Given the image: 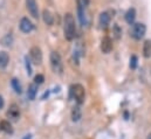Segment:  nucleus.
<instances>
[{
    "label": "nucleus",
    "mask_w": 151,
    "mask_h": 139,
    "mask_svg": "<svg viewBox=\"0 0 151 139\" xmlns=\"http://www.w3.org/2000/svg\"><path fill=\"white\" fill-rule=\"evenodd\" d=\"M75 20L74 16L70 13H67L65 15V21H63V33H65V37L68 41L74 40L75 37Z\"/></svg>",
    "instance_id": "f257e3e1"
},
{
    "label": "nucleus",
    "mask_w": 151,
    "mask_h": 139,
    "mask_svg": "<svg viewBox=\"0 0 151 139\" xmlns=\"http://www.w3.org/2000/svg\"><path fill=\"white\" fill-rule=\"evenodd\" d=\"M86 90L82 84H74L70 87V97H73L78 104H82L84 101Z\"/></svg>",
    "instance_id": "f03ea898"
},
{
    "label": "nucleus",
    "mask_w": 151,
    "mask_h": 139,
    "mask_svg": "<svg viewBox=\"0 0 151 139\" xmlns=\"http://www.w3.org/2000/svg\"><path fill=\"white\" fill-rule=\"evenodd\" d=\"M50 66H52V69L54 70V72L62 74L63 63H62V59H61V56L58 52H52L50 53Z\"/></svg>",
    "instance_id": "7ed1b4c3"
},
{
    "label": "nucleus",
    "mask_w": 151,
    "mask_h": 139,
    "mask_svg": "<svg viewBox=\"0 0 151 139\" xmlns=\"http://www.w3.org/2000/svg\"><path fill=\"white\" fill-rule=\"evenodd\" d=\"M147 32V26L144 24H141V22H137V24H134L132 25V28H131V36L135 39V40H141L143 39V36L145 35Z\"/></svg>",
    "instance_id": "20e7f679"
},
{
    "label": "nucleus",
    "mask_w": 151,
    "mask_h": 139,
    "mask_svg": "<svg viewBox=\"0 0 151 139\" xmlns=\"http://www.w3.org/2000/svg\"><path fill=\"white\" fill-rule=\"evenodd\" d=\"M29 55H31V59H32L34 64L40 66L42 63V52L39 47H37V46L32 47L31 50H29Z\"/></svg>",
    "instance_id": "39448f33"
},
{
    "label": "nucleus",
    "mask_w": 151,
    "mask_h": 139,
    "mask_svg": "<svg viewBox=\"0 0 151 139\" xmlns=\"http://www.w3.org/2000/svg\"><path fill=\"white\" fill-rule=\"evenodd\" d=\"M113 50V41L109 36H104L101 40V52L103 54H109Z\"/></svg>",
    "instance_id": "423d86ee"
},
{
    "label": "nucleus",
    "mask_w": 151,
    "mask_h": 139,
    "mask_svg": "<svg viewBox=\"0 0 151 139\" xmlns=\"http://www.w3.org/2000/svg\"><path fill=\"white\" fill-rule=\"evenodd\" d=\"M19 27H20V31L22 33H31L34 28V25L32 24V21L28 18H22L21 21H20Z\"/></svg>",
    "instance_id": "0eeeda50"
},
{
    "label": "nucleus",
    "mask_w": 151,
    "mask_h": 139,
    "mask_svg": "<svg viewBox=\"0 0 151 139\" xmlns=\"http://www.w3.org/2000/svg\"><path fill=\"white\" fill-rule=\"evenodd\" d=\"M26 7H27L29 14H31L33 18L38 19L39 18V8H38V4H37V1H35V0H26Z\"/></svg>",
    "instance_id": "6e6552de"
},
{
    "label": "nucleus",
    "mask_w": 151,
    "mask_h": 139,
    "mask_svg": "<svg viewBox=\"0 0 151 139\" xmlns=\"http://www.w3.org/2000/svg\"><path fill=\"white\" fill-rule=\"evenodd\" d=\"M77 14H78V19L82 26L87 25V14H86V6L77 2Z\"/></svg>",
    "instance_id": "1a4fd4ad"
},
{
    "label": "nucleus",
    "mask_w": 151,
    "mask_h": 139,
    "mask_svg": "<svg viewBox=\"0 0 151 139\" xmlns=\"http://www.w3.org/2000/svg\"><path fill=\"white\" fill-rule=\"evenodd\" d=\"M110 19H111V16L109 15L108 12H103V13H101V14H100V18H99V22H100L101 28L106 29V28L109 26V24H110Z\"/></svg>",
    "instance_id": "9d476101"
},
{
    "label": "nucleus",
    "mask_w": 151,
    "mask_h": 139,
    "mask_svg": "<svg viewBox=\"0 0 151 139\" xmlns=\"http://www.w3.org/2000/svg\"><path fill=\"white\" fill-rule=\"evenodd\" d=\"M7 116L14 120H17L20 116V110H19V106L17 104H12L9 106V110L7 111Z\"/></svg>",
    "instance_id": "9b49d317"
},
{
    "label": "nucleus",
    "mask_w": 151,
    "mask_h": 139,
    "mask_svg": "<svg viewBox=\"0 0 151 139\" xmlns=\"http://www.w3.org/2000/svg\"><path fill=\"white\" fill-rule=\"evenodd\" d=\"M42 19H43V21H45V24L47 26H52L54 24V16H53L52 12L48 11V9H43V12H42Z\"/></svg>",
    "instance_id": "f8f14e48"
},
{
    "label": "nucleus",
    "mask_w": 151,
    "mask_h": 139,
    "mask_svg": "<svg viewBox=\"0 0 151 139\" xmlns=\"http://www.w3.org/2000/svg\"><path fill=\"white\" fill-rule=\"evenodd\" d=\"M135 19H136V11H135V8H129L128 12L125 13V21L129 25H132L135 22Z\"/></svg>",
    "instance_id": "ddd939ff"
},
{
    "label": "nucleus",
    "mask_w": 151,
    "mask_h": 139,
    "mask_svg": "<svg viewBox=\"0 0 151 139\" xmlns=\"http://www.w3.org/2000/svg\"><path fill=\"white\" fill-rule=\"evenodd\" d=\"M37 92H38V85H37V83L29 84L28 90H27V97H28L31 101H33V100L35 98V96H37Z\"/></svg>",
    "instance_id": "4468645a"
},
{
    "label": "nucleus",
    "mask_w": 151,
    "mask_h": 139,
    "mask_svg": "<svg viewBox=\"0 0 151 139\" xmlns=\"http://www.w3.org/2000/svg\"><path fill=\"white\" fill-rule=\"evenodd\" d=\"M0 131L6 132V133H12L13 132V129H12L11 123L8 120H1L0 122Z\"/></svg>",
    "instance_id": "2eb2a0df"
},
{
    "label": "nucleus",
    "mask_w": 151,
    "mask_h": 139,
    "mask_svg": "<svg viewBox=\"0 0 151 139\" xmlns=\"http://www.w3.org/2000/svg\"><path fill=\"white\" fill-rule=\"evenodd\" d=\"M8 62H9V56H8V54H7L6 52H0V68H1V69L6 68L7 64H8Z\"/></svg>",
    "instance_id": "dca6fc26"
},
{
    "label": "nucleus",
    "mask_w": 151,
    "mask_h": 139,
    "mask_svg": "<svg viewBox=\"0 0 151 139\" xmlns=\"http://www.w3.org/2000/svg\"><path fill=\"white\" fill-rule=\"evenodd\" d=\"M143 56L145 59L151 57V40H147L143 44Z\"/></svg>",
    "instance_id": "f3484780"
},
{
    "label": "nucleus",
    "mask_w": 151,
    "mask_h": 139,
    "mask_svg": "<svg viewBox=\"0 0 151 139\" xmlns=\"http://www.w3.org/2000/svg\"><path fill=\"white\" fill-rule=\"evenodd\" d=\"M11 84H12V88H13V90H14L17 94H21V92H22V89H21V84H20L19 80H17V78H12V81H11Z\"/></svg>",
    "instance_id": "a211bd4d"
},
{
    "label": "nucleus",
    "mask_w": 151,
    "mask_h": 139,
    "mask_svg": "<svg viewBox=\"0 0 151 139\" xmlns=\"http://www.w3.org/2000/svg\"><path fill=\"white\" fill-rule=\"evenodd\" d=\"M81 116H82L81 109H80L78 106H75V107L73 109V111H72V119H73V122H77V120L81 118Z\"/></svg>",
    "instance_id": "6ab92c4d"
},
{
    "label": "nucleus",
    "mask_w": 151,
    "mask_h": 139,
    "mask_svg": "<svg viewBox=\"0 0 151 139\" xmlns=\"http://www.w3.org/2000/svg\"><path fill=\"white\" fill-rule=\"evenodd\" d=\"M12 41H13L12 36H11V35H6V36H4V37L1 39V44H2V46H6V47H9V46L12 44Z\"/></svg>",
    "instance_id": "aec40b11"
},
{
    "label": "nucleus",
    "mask_w": 151,
    "mask_h": 139,
    "mask_svg": "<svg viewBox=\"0 0 151 139\" xmlns=\"http://www.w3.org/2000/svg\"><path fill=\"white\" fill-rule=\"evenodd\" d=\"M114 37L116 39V40H119L121 39V35H122V29L118 27V25H115L114 26Z\"/></svg>",
    "instance_id": "412c9836"
},
{
    "label": "nucleus",
    "mask_w": 151,
    "mask_h": 139,
    "mask_svg": "<svg viewBox=\"0 0 151 139\" xmlns=\"http://www.w3.org/2000/svg\"><path fill=\"white\" fill-rule=\"evenodd\" d=\"M137 61H138L137 56L132 55V56L130 57V68H131V69H136V68H137Z\"/></svg>",
    "instance_id": "4be33fe9"
},
{
    "label": "nucleus",
    "mask_w": 151,
    "mask_h": 139,
    "mask_svg": "<svg viewBox=\"0 0 151 139\" xmlns=\"http://www.w3.org/2000/svg\"><path fill=\"white\" fill-rule=\"evenodd\" d=\"M43 81H45V77H43V75H41V74H38V75L34 77V83H37V84L43 83Z\"/></svg>",
    "instance_id": "5701e85b"
},
{
    "label": "nucleus",
    "mask_w": 151,
    "mask_h": 139,
    "mask_svg": "<svg viewBox=\"0 0 151 139\" xmlns=\"http://www.w3.org/2000/svg\"><path fill=\"white\" fill-rule=\"evenodd\" d=\"M25 61H26V69H27V74L31 75L32 74V67H31V61L28 60V57L26 56L25 57Z\"/></svg>",
    "instance_id": "b1692460"
},
{
    "label": "nucleus",
    "mask_w": 151,
    "mask_h": 139,
    "mask_svg": "<svg viewBox=\"0 0 151 139\" xmlns=\"http://www.w3.org/2000/svg\"><path fill=\"white\" fill-rule=\"evenodd\" d=\"M4 107V100H2V97L0 96V110Z\"/></svg>",
    "instance_id": "393cba45"
},
{
    "label": "nucleus",
    "mask_w": 151,
    "mask_h": 139,
    "mask_svg": "<svg viewBox=\"0 0 151 139\" xmlns=\"http://www.w3.org/2000/svg\"><path fill=\"white\" fill-rule=\"evenodd\" d=\"M24 139H32V136H31V135H27V136L24 137Z\"/></svg>",
    "instance_id": "a878e982"
},
{
    "label": "nucleus",
    "mask_w": 151,
    "mask_h": 139,
    "mask_svg": "<svg viewBox=\"0 0 151 139\" xmlns=\"http://www.w3.org/2000/svg\"><path fill=\"white\" fill-rule=\"evenodd\" d=\"M148 139H151V133L149 135V136H148Z\"/></svg>",
    "instance_id": "bb28decb"
}]
</instances>
